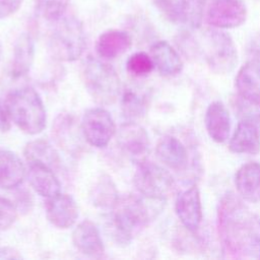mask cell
<instances>
[{
    "mask_svg": "<svg viewBox=\"0 0 260 260\" xmlns=\"http://www.w3.org/2000/svg\"><path fill=\"white\" fill-rule=\"evenodd\" d=\"M217 229L225 253L236 258H260V217L234 193L219 202Z\"/></svg>",
    "mask_w": 260,
    "mask_h": 260,
    "instance_id": "obj_1",
    "label": "cell"
},
{
    "mask_svg": "<svg viewBox=\"0 0 260 260\" xmlns=\"http://www.w3.org/2000/svg\"><path fill=\"white\" fill-rule=\"evenodd\" d=\"M147 198L127 194L119 196L112 208L109 229L117 244L128 245L133 234L144 228L161 207H150Z\"/></svg>",
    "mask_w": 260,
    "mask_h": 260,
    "instance_id": "obj_2",
    "label": "cell"
},
{
    "mask_svg": "<svg viewBox=\"0 0 260 260\" xmlns=\"http://www.w3.org/2000/svg\"><path fill=\"white\" fill-rule=\"evenodd\" d=\"M181 41L189 51L200 53L216 74H229L238 63L236 45L231 36L221 30L208 28L199 38H195V41L190 35L183 36Z\"/></svg>",
    "mask_w": 260,
    "mask_h": 260,
    "instance_id": "obj_3",
    "label": "cell"
},
{
    "mask_svg": "<svg viewBox=\"0 0 260 260\" xmlns=\"http://www.w3.org/2000/svg\"><path fill=\"white\" fill-rule=\"evenodd\" d=\"M10 120L24 133L36 135L46 127V110L39 93L25 86L11 90L5 102Z\"/></svg>",
    "mask_w": 260,
    "mask_h": 260,
    "instance_id": "obj_4",
    "label": "cell"
},
{
    "mask_svg": "<svg viewBox=\"0 0 260 260\" xmlns=\"http://www.w3.org/2000/svg\"><path fill=\"white\" fill-rule=\"evenodd\" d=\"M83 80L90 96L100 105L114 104L120 94V78L106 62L87 58L83 67Z\"/></svg>",
    "mask_w": 260,
    "mask_h": 260,
    "instance_id": "obj_5",
    "label": "cell"
},
{
    "mask_svg": "<svg viewBox=\"0 0 260 260\" xmlns=\"http://www.w3.org/2000/svg\"><path fill=\"white\" fill-rule=\"evenodd\" d=\"M49 47L53 56L62 61H75L85 48L82 23L75 16L62 17L49 36Z\"/></svg>",
    "mask_w": 260,
    "mask_h": 260,
    "instance_id": "obj_6",
    "label": "cell"
},
{
    "mask_svg": "<svg viewBox=\"0 0 260 260\" xmlns=\"http://www.w3.org/2000/svg\"><path fill=\"white\" fill-rule=\"evenodd\" d=\"M134 184L142 196L160 201H166L175 189L172 175L162 167L146 160L138 164Z\"/></svg>",
    "mask_w": 260,
    "mask_h": 260,
    "instance_id": "obj_7",
    "label": "cell"
},
{
    "mask_svg": "<svg viewBox=\"0 0 260 260\" xmlns=\"http://www.w3.org/2000/svg\"><path fill=\"white\" fill-rule=\"evenodd\" d=\"M81 130L85 140L92 146L105 147L116 133L115 122L103 108L87 110L81 121Z\"/></svg>",
    "mask_w": 260,
    "mask_h": 260,
    "instance_id": "obj_8",
    "label": "cell"
},
{
    "mask_svg": "<svg viewBox=\"0 0 260 260\" xmlns=\"http://www.w3.org/2000/svg\"><path fill=\"white\" fill-rule=\"evenodd\" d=\"M247 18V7L243 0H213L206 11V21L216 28H234Z\"/></svg>",
    "mask_w": 260,
    "mask_h": 260,
    "instance_id": "obj_9",
    "label": "cell"
},
{
    "mask_svg": "<svg viewBox=\"0 0 260 260\" xmlns=\"http://www.w3.org/2000/svg\"><path fill=\"white\" fill-rule=\"evenodd\" d=\"M120 149L133 161L142 162L149 152V138L146 130L133 121L120 126L117 135Z\"/></svg>",
    "mask_w": 260,
    "mask_h": 260,
    "instance_id": "obj_10",
    "label": "cell"
},
{
    "mask_svg": "<svg viewBox=\"0 0 260 260\" xmlns=\"http://www.w3.org/2000/svg\"><path fill=\"white\" fill-rule=\"evenodd\" d=\"M155 7L171 22L176 24H189L198 28L202 18V5L188 0H152Z\"/></svg>",
    "mask_w": 260,
    "mask_h": 260,
    "instance_id": "obj_11",
    "label": "cell"
},
{
    "mask_svg": "<svg viewBox=\"0 0 260 260\" xmlns=\"http://www.w3.org/2000/svg\"><path fill=\"white\" fill-rule=\"evenodd\" d=\"M176 213L182 224L190 232H195L202 220L200 192L196 185L182 192L176 201Z\"/></svg>",
    "mask_w": 260,
    "mask_h": 260,
    "instance_id": "obj_12",
    "label": "cell"
},
{
    "mask_svg": "<svg viewBox=\"0 0 260 260\" xmlns=\"http://www.w3.org/2000/svg\"><path fill=\"white\" fill-rule=\"evenodd\" d=\"M235 81L238 96L260 105V58L246 62L238 71Z\"/></svg>",
    "mask_w": 260,
    "mask_h": 260,
    "instance_id": "obj_13",
    "label": "cell"
},
{
    "mask_svg": "<svg viewBox=\"0 0 260 260\" xmlns=\"http://www.w3.org/2000/svg\"><path fill=\"white\" fill-rule=\"evenodd\" d=\"M46 214L49 221L58 229H68L74 224L78 217V207L75 200L67 194L48 198Z\"/></svg>",
    "mask_w": 260,
    "mask_h": 260,
    "instance_id": "obj_14",
    "label": "cell"
},
{
    "mask_svg": "<svg viewBox=\"0 0 260 260\" xmlns=\"http://www.w3.org/2000/svg\"><path fill=\"white\" fill-rule=\"evenodd\" d=\"M229 148L234 153L257 154L260 151V133L256 122L241 120L229 142Z\"/></svg>",
    "mask_w": 260,
    "mask_h": 260,
    "instance_id": "obj_15",
    "label": "cell"
},
{
    "mask_svg": "<svg viewBox=\"0 0 260 260\" xmlns=\"http://www.w3.org/2000/svg\"><path fill=\"white\" fill-rule=\"evenodd\" d=\"M235 184L242 199L250 203L260 201V164L250 161L241 166L236 173Z\"/></svg>",
    "mask_w": 260,
    "mask_h": 260,
    "instance_id": "obj_16",
    "label": "cell"
},
{
    "mask_svg": "<svg viewBox=\"0 0 260 260\" xmlns=\"http://www.w3.org/2000/svg\"><path fill=\"white\" fill-rule=\"evenodd\" d=\"M72 241L75 248L90 257H100L105 248L96 225L89 219L81 221L73 231Z\"/></svg>",
    "mask_w": 260,
    "mask_h": 260,
    "instance_id": "obj_17",
    "label": "cell"
},
{
    "mask_svg": "<svg viewBox=\"0 0 260 260\" xmlns=\"http://www.w3.org/2000/svg\"><path fill=\"white\" fill-rule=\"evenodd\" d=\"M204 123L209 137L217 142L223 143L231 132V117L225 106L215 101L211 103L205 113Z\"/></svg>",
    "mask_w": 260,
    "mask_h": 260,
    "instance_id": "obj_18",
    "label": "cell"
},
{
    "mask_svg": "<svg viewBox=\"0 0 260 260\" xmlns=\"http://www.w3.org/2000/svg\"><path fill=\"white\" fill-rule=\"evenodd\" d=\"M28 165V182L39 195L52 198L60 193L61 185L54 170L39 162H30Z\"/></svg>",
    "mask_w": 260,
    "mask_h": 260,
    "instance_id": "obj_19",
    "label": "cell"
},
{
    "mask_svg": "<svg viewBox=\"0 0 260 260\" xmlns=\"http://www.w3.org/2000/svg\"><path fill=\"white\" fill-rule=\"evenodd\" d=\"M157 158L170 169L180 171L186 168L188 154L185 145L176 137L167 135L162 137L155 148Z\"/></svg>",
    "mask_w": 260,
    "mask_h": 260,
    "instance_id": "obj_20",
    "label": "cell"
},
{
    "mask_svg": "<svg viewBox=\"0 0 260 260\" xmlns=\"http://www.w3.org/2000/svg\"><path fill=\"white\" fill-rule=\"evenodd\" d=\"M131 44L132 39L127 31L110 29L99 37L95 49L101 58L112 60L125 53Z\"/></svg>",
    "mask_w": 260,
    "mask_h": 260,
    "instance_id": "obj_21",
    "label": "cell"
},
{
    "mask_svg": "<svg viewBox=\"0 0 260 260\" xmlns=\"http://www.w3.org/2000/svg\"><path fill=\"white\" fill-rule=\"evenodd\" d=\"M150 56L158 72L165 76L179 74L183 69V62L177 51L166 41H159L150 48Z\"/></svg>",
    "mask_w": 260,
    "mask_h": 260,
    "instance_id": "obj_22",
    "label": "cell"
},
{
    "mask_svg": "<svg viewBox=\"0 0 260 260\" xmlns=\"http://www.w3.org/2000/svg\"><path fill=\"white\" fill-rule=\"evenodd\" d=\"M25 176V169L19 156L6 149H0V188L9 190L18 187Z\"/></svg>",
    "mask_w": 260,
    "mask_h": 260,
    "instance_id": "obj_23",
    "label": "cell"
},
{
    "mask_svg": "<svg viewBox=\"0 0 260 260\" xmlns=\"http://www.w3.org/2000/svg\"><path fill=\"white\" fill-rule=\"evenodd\" d=\"M71 115L60 114L53 125L52 134L57 143L68 151H77L80 146V135Z\"/></svg>",
    "mask_w": 260,
    "mask_h": 260,
    "instance_id": "obj_24",
    "label": "cell"
},
{
    "mask_svg": "<svg viewBox=\"0 0 260 260\" xmlns=\"http://www.w3.org/2000/svg\"><path fill=\"white\" fill-rule=\"evenodd\" d=\"M35 58V45L29 34H21L13 50V59L11 64V74L14 77H21L28 73Z\"/></svg>",
    "mask_w": 260,
    "mask_h": 260,
    "instance_id": "obj_25",
    "label": "cell"
},
{
    "mask_svg": "<svg viewBox=\"0 0 260 260\" xmlns=\"http://www.w3.org/2000/svg\"><path fill=\"white\" fill-rule=\"evenodd\" d=\"M24 156L28 164H43L52 170L59 169L61 165L57 151L48 141L43 139H37L28 142L24 148Z\"/></svg>",
    "mask_w": 260,
    "mask_h": 260,
    "instance_id": "obj_26",
    "label": "cell"
},
{
    "mask_svg": "<svg viewBox=\"0 0 260 260\" xmlns=\"http://www.w3.org/2000/svg\"><path fill=\"white\" fill-rule=\"evenodd\" d=\"M89 198L93 206L101 209H112L119 194L115 183L108 175H102L91 188Z\"/></svg>",
    "mask_w": 260,
    "mask_h": 260,
    "instance_id": "obj_27",
    "label": "cell"
},
{
    "mask_svg": "<svg viewBox=\"0 0 260 260\" xmlns=\"http://www.w3.org/2000/svg\"><path fill=\"white\" fill-rule=\"evenodd\" d=\"M121 107L124 117L133 120L140 118L145 113L147 102L143 94L132 88H128L123 94Z\"/></svg>",
    "mask_w": 260,
    "mask_h": 260,
    "instance_id": "obj_28",
    "label": "cell"
},
{
    "mask_svg": "<svg viewBox=\"0 0 260 260\" xmlns=\"http://www.w3.org/2000/svg\"><path fill=\"white\" fill-rule=\"evenodd\" d=\"M69 0H37V11L41 17L56 22L63 17Z\"/></svg>",
    "mask_w": 260,
    "mask_h": 260,
    "instance_id": "obj_29",
    "label": "cell"
},
{
    "mask_svg": "<svg viewBox=\"0 0 260 260\" xmlns=\"http://www.w3.org/2000/svg\"><path fill=\"white\" fill-rule=\"evenodd\" d=\"M154 67L151 56L144 52H137L132 54L126 63V68L129 73L134 76H145L149 74Z\"/></svg>",
    "mask_w": 260,
    "mask_h": 260,
    "instance_id": "obj_30",
    "label": "cell"
},
{
    "mask_svg": "<svg viewBox=\"0 0 260 260\" xmlns=\"http://www.w3.org/2000/svg\"><path fill=\"white\" fill-rule=\"evenodd\" d=\"M17 216L16 206L7 198L0 196V231L11 226Z\"/></svg>",
    "mask_w": 260,
    "mask_h": 260,
    "instance_id": "obj_31",
    "label": "cell"
},
{
    "mask_svg": "<svg viewBox=\"0 0 260 260\" xmlns=\"http://www.w3.org/2000/svg\"><path fill=\"white\" fill-rule=\"evenodd\" d=\"M22 0H0V19L14 14L21 6Z\"/></svg>",
    "mask_w": 260,
    "mask_h": 260,
    "instance_id": "obj_32",
    "label": "cell"
},
{
    "mask_svg": "<svg viewBox=\"0 0 260 260\" xmlns=\"http://www.w3.org/2000/svg\"><path fill=\"white\" fill-rule=\"evenodd\" d=\"M32 205V198L26 190H19L16 193V208L22 212H28Z\"/></svg>",
    "mask_w": 260,
    "mask_h": 260,
    "instance_id": "obj_33",
    "label": "cell"
},
{
    "mask_svg": "<svg viewBox=\"0 0 260 260\" xmlns=\"http://www.w3.org/2000/svg\"><path fill=\"white\" fill-rule=\"evenodd\" d=\"M248 52L254 56V58H260V32L252 37L248 44Z\"/></svg>",
    "mask_w": 260,
    "mask_h": 260,
    "instance_id": "obj_34",
    "label": "cell"
},
{
    "mask_svg": "<svg viewBox=\"0 0 260 260\" xmlns=\"http://www.w3.org/2000/svg\"><path fill=\"white\" fill-rule=\"evenodd\" d=\"M6 107L0 101V131L6 132L10 129V120Z\"/></svg>",
    "mask_w": 260,
    "mask_h": 260,
    "instance_id": "obj_35",
    "label": "cell"
},
{
    "mask_svg": "<svg viewBox=\"0 0 260 260\" xmlns=\"http://www.w3.org/2000/svg\"><path fill=\"white\" fill-rule=\"evenodd\" d=\"M21 255L15 249L4 247L0 248V260H12V259H20Z\"/></svg>",
    "mask_w": 260,
    "mask_h": 260,
    "instance_id": "obj_36",
    "label": "cell"
},
{
    "mask_svg": "<svg viewBox=\"0 0 260 260\" xmlns=\"http://www.w3.org/2000/svg\"><path fill=\"white\" fill-rule=\"evenodd\" d=\"M191 1H192L193 3H197V4H201V5H202L206 0H191Z\"/></svg>",
    "mask_w": 260,
    "mask_h": 260,
    "instance_id": "obj_37",
    "label": "cell"
},
{
    "mask_svg": "<svg viewBox=\"0 0 260 260\" xmlns=\"http://www.w3.org/2000/svg\"><path fill=\"white\" fill-rule=\"evenodd\" d=\"M1 56H2V46H1V43H0V60H1Z\"/></svg>",
    "mask_w": 260,
    "mask_h": 260,
    "instance_id": "obj_38",
    "label": "cell"
}]
</instances>
